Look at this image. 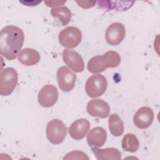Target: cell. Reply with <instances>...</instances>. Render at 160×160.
<instances>
[{
  "mask_svg": "<svg viewBox=\"0 0 160 160\" xmlns=\"http://www.w3.org/2000/svg\"><path fill=\"white\" fill-rule=\"evenodd\" d=\"M120 62V55L116 51H109L102 55H98L90 59L87 64V69L92 74H98L108 68H114L118 66Z\"/></svg>",
  "mask_w": 160,
  "mask_h": 160,
  "instance_id": "7a4b0ae2",
  "label": "cell"
},
{
  "mask_svg": "<svg viewBox=\"0 0 160 160\" xmlns=\"http://www.w3.org/2000/svg\"><path fill=\"white\" fill-rule=\"evenodd\" d=\"M91 150L98 160H119L121 159L120 151L114 148L99 149L92 147Z\"/></svg>",
  "mask_w": 160,
  "mask_h": 160,
  "instance_id": "9a60e30c",
  "label": "cell"
},
{
  "mask_svg": "<svg viewBox=\"0 0 160 160\" xmlns=\"http://www.w3.org/2000/svg\"><path fill=\"white\" fill-rule=\"evenodd\" d=\"M24 40L22 30L15 26L9 25L0 32V52L6 59L12 61L18 56Z\"/></svg>",
  "mask_w": 160,
  "mask_h": 160,
  "instance_id": "6da1fadb",
  "label": "cell"
},
{
  "mask_svg": "<svg viewBox=\"0 0 160 160\" xmlns=\"http://www.w3.org/2000/svg\"><path fill=\"white\" fill-rule=\"evenodd\" d=\"M46 134L50 142L59 144L64 141L67 135V127L61 120L54 119L48 123Z\"/></svg>",
  "mask_w": 160,
  "mask_h": 160,
  "instance_id": "277c9868",
  "label": "cell"
},
{
  "mask_svg": "<svg viewBox=\"0 0 160 160\" xmlns=\"http://www.w3.org/2000/svg\"><path fill=\"white\" fill-rule=\"evenodd\" d=\"M64 159H89L88 156L83 152L74 151L69 152L64 157Z\"/></svg>",
  "mask_w": 160,
  "mask_h": 160,
  "instance_id": "ffe728a7",
  "label": "cell"
},
{
  "mask_svg": "<svg viewBox=\"0 0 160 160\" xmlns=\"http://www.w3.org/2000/svg\"><path fill=\"white\" fill-rule=\"evenodd\" d=\"M110 132L114 136H120L124 132V124L117 114H111L108 120Z\"/></svg>",
  "mask_w": 160,
  "mask_h": 160,
  "instance_id": "e0dca14e",
  "label": "cell"
},
{
  "mask_svg": "<svg viewBox=\"0 0 160 160\" xmlns=\"http://www.w3.org/2000/svg\"><path fill=\"white\" fill-rule=\"evenodd\" d=\"M57 80L61 90L69 92L75 86L76 75L66 66H62L57 71Z\"/></svg>",
  "mask_w": 160,
  "mask_h": 160,
  "instance_id": "52a82bcc",
  "label": "cell"
},
{
  "mask_svg": "<svg viewBox=\"0 0 160 160\" xmlns=\"http://www.w3.org/2000/svg\"><path fill=\"white\" fill-rule=\"evenodd\" d=\"M125 34L126 29L124 25L120 22H114L106 29L105 39L108 44L117 46L123 41Z\"/></svg>",
  "mask_w": 160,
  "mask_h": 160,
  "instance_id": "9c48e42d",
  "label": "cell"
},
{
  "mask_svg": "<svg viewBox=\"0 0 160 160\" xmlns=\"http://www.w3.org/2000/svg\"><path fill=\"white\" fill-rule=\"evenodd\" d=\"M121 145L124 151L134 152L139 148V142L138 138L134 134L128 133L122 138Z\"/></svg>",
  "mask_w": 160,
  "mask_h": 160,
  "instance_id": "ac0fdd59",
  "label": "cell"
},
{
  "mask_svg": "<svg viewBox=\"0 0 160 160\" xmlns=\"http://www.w3.org/2000/svg\"><path fill=\"white\" fill-rule=\"evenodd\" d=\"M18 81V74L12 68L3 69L0 74V94L8 96L16 88Z\"/></svg>",
  "mask_w": 160,
  "mask_h": 160,
  "instance_id": "3957f363",
  "label": "cell"
},
{
  "mask_svg": "<svg viewBox=\"0 0 160 160\" xmlns=\"http://www.w3.org/2000/svg\"><path fill=\"white\" fill-rule=\"evenodd\" d=\"M18 61L23 65L29 66L38 64L40 60V54L32 48H25L21 50L18 56Z\"/></svg>",
  "mask_w": 160,
  "mask_h": 160,
  "instance_id": "2e32d148",
  "label": "cell"
},
{
  "mask_svg": "<svg viewBox=\"0 0 160 160\" xmlns=\"http://www.w3.org/2000/svg\"><path fill=\"white\" fill-rule=\"evenodd\" d=\"M62 59L66 65L75 72H81L84 69V62L81 56L76 51L64 49Z\"/></svg>",
  "mask_w": 160,
  "mask_h": 160,
  "instance_id": "30bf717a",
  "label": "cell"
},
{
  "mask_svg": "<svg viewBox=\"0 0 160 160\" xmlns=\"http://www.w3.org/2000/svg\"><path fill=\"white\" fill-rule=\"evenodd\" d=\"M58 99V91L56 86L46 84L38 93V100L39 104L44 108H49L54 105Z\"/></svg>",
  "mask_w": 160,
  "mask_h": 160,
  "instance_id": "ba28073f",
  "label": "cell"
},
{
  "mask_svg": "<svg viewBox=\"0 0 160 160\" xmlns=\"http://www.w3.org/2000/svg\"><path fill=\"white\" fill-rule=\"evenodd\" d=\"M82 33L79 29L74 26H68L63 29L59 34V41L64 48L72 49L77 47L81 41Z\"/></svg>",
  "mask_w": 160,
  "mask_h": 160,
  "instance_id": "8992f818",
  "label": "cell"
},
{
  "mask_svg": "<svg viewBox=\"0 0 160 160\" xmlns=\"http://www.w3.org/2000/svg\"><path fill=\"white\" fill-rule=\"evenodd\" d=\"M107 139V132L101 127L92 128L87 136V142L91 147L99 148L104 145Z\"/></svg>",
  "mask_w": 160,
  "mask_h": 160,
  "instance_id": "5bb4252c",
  "label": "cell"
},
{
  "mask_svg": "<svg viewBox=\"0 0 160 160\" xmlns=\"http://www.w3.org/2000/svg\"><path fill=\"white\" fill-rule=\"evenodd\" d=\"M90 128V122L86 119H79L74 121L69 128L70 136L75 140L85 137Z\"/></svg>",
  "mask_w": 160,
  "mask_h": 160,
  "instance_id": "4fadbf2b",
  "label": "cell"
},
{
  "mask_svg": "<svg viewBox=\"0 0 160 160\" xmlns=\"http://www.w3.org/2000/svg\"><path fill=\"white\" fill-rule=\"evenodd\" d=\"M154 112L149 107L144 106L139 108L135 113L133 122L135 126L139 129L149 128L152 123Z\"/></svg>",
  "mask_w": 160,
  "mask_h": 160,
  "instance_id": "7c38bea8",
  "label": "cell"
},
{
  "mask_svg": "<svg viewBox=\"0 0 160 160\" xmlns=\"http://www.w3.org/2000/svg\"><path fill=\"white\" fill-rule=\"evenodd\" d=\"M52 17L58 18L63 26L67 25L71 19V12L66 6L54 8L51 10Z\"/></svg>",
  "mask_w": 160,
  "mask_h": 160,
  "instance_id": "d6986e66",
  "label": "cell"
},
{
  "mask_svg": "<svg viewBox=\"0 0 160 160\" xmlns=\"http://www.w3.org/2000/svg\"><path fill=\"white\" fill-rule=\"evenodd\" d=\"M66 1H44V3L46 4V5L49 7H54L59 5L63 4L65 3Z\"/></svg>",
  "mask_w": 160,
  "mask_h": 160,
  "instance_id": "44dd1931",
  "label": "cell"
},
{
  "mask_svg": "<svg viewBox=\"0 0 160 160\" xmlns=\"http://www.w3.org/2000/svg\"><path fill=\"white\" fill-rule=\"evenodd\" d=\"M108 81L102 74L92 75L89 77L85 84L86 94L90 98H97L102 95L106 91Z\"/></svg>",
  "mask_w": 160,
  "mask_h": 160,
  "instance_id": "5b68a950",
  "label": "cell"
},
{
  "mask_svg": "<svg viewBox=\"0 0 160 160\" xmlns=\"http://www.w3.org/2000/svg\"><path fill=\"white\" fill-rule=\"evenodd\" d=\"M86 110L91 116L104 119L109 116L110 108L108 104L104 100L94 99L88 102Z\"/></svg>",
  "mask_w": 160,
  "mask_h": 160,
  "instance_id": "8fae6325",
  "label": "cell"
}]
</instances>
